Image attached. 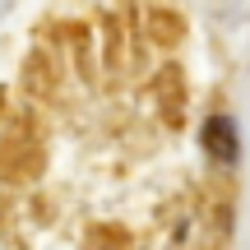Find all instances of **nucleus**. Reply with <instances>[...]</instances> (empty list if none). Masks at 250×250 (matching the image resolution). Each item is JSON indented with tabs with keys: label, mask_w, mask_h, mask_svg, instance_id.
<instances>
[{
	"label": "nucleus",
	"mask_w": 250,
	"mask_h": 250,
	"mask_svg": "<svg viewBox=\"0 0 250 250\" xmlns=\"http://www.w3.org/2000/svg\"><path fill=\"white\" fill-rule=\"evenodd\" d=\"M204 144H208V153H213V158H236V130H232V121L227 116H213L204 125Z\"/></svg>",
	"instance_id": "obj_1"
}]
</instances>
